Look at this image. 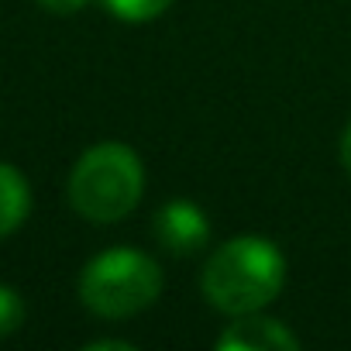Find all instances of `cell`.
<instances>
[{"label":"cell","instance_id":"1","mask_svg":"<svg viewBox=\"0 0 351 351\" xmlns=\"http://www.w3.org/2000/svg\"><path fill=\"white\" fill-rule=\"evenodd\" d=\"M286 282L282 252L262 234H238L224 241L204 265L200 289L207 303L228 317L258 313Z\"/></svg>","mask_w":351,"mask_h":351},{"label":"cell","instance_id":"2","mask_svg":"<svg viewBox=\"0 0 351 351\" xmlns=\"http://www.w3.org/2000/svg\"><path fill=\"white\" fill-rule=\"evenodd\" d=\"M66 190L80 217L93 224H117L145 193V165L134 148L121 141H100L76 158Z\"/></svg>","mask_w":351,"mask_h":351},{"label":"cell","instance_id":"3","mask_svg":"<svg viewBox=\"0 0 351 351\" xmlns=\"http://www.w3.org/2000/svg\"><path fill=\"white\" fill-rule=\"evenodd\" d=\"M162 269L138 248H107L86 262L80 276V300L104 320H124L148 310L162 293Z\"/></svg>","mask_w":351,"mask_h":351},{"label":"cell","instance_id":"4","mask_svg":"<svg viewBox=\"0 0 351 351\" xmlns=\"http://www.w3.org/2000/svg\"><path fill=\"white\" fill-rule=\"evenodd\" d=\"M152 231L172 255H197L210 241V221L193 200H169L165 207H158Z\"/></svg>","mask_w":351,"mask_h":351},{"label":"cell","instance_id":"5","mask_svg":"<svg viewBox=\"0 0 351 351\" xmlns=\"http://www.w3.org/2000/svg\"><path fill=\"white\" fill-rule=\"evenodd\" d=\"M217 348H224V351H293V348H300V337L276 317L241 313L217 337Z\"/></svg>","mask_w":351,"mask_h":351},{"label":"cell","instance_id":"6","mask_svg":"<svg viewBox=\"0 0 351 351\" xmlns=\"http://www.w3.org/2000/svg\"><path fill=\"white\" fill-rule=\"evenodd\" d=\"M32 210V186L8 162H0V238L14 234Z\"/></svg>","mask_w":351,"mask_h":351},{"label":"cell","instance_id":"7","mask_svg":"<svg viewBox=\"0 0 351 351\" xmlns=\"http://www.w3.org/2000/svg\"><path fill=\"white\" fill-rule=\"evenodd\" d=\"M172 4V0H104V8L128 21V25H145V21H155L165 8Z\"/></svg>","mask_w":351,"mask_h":351},{"label":"cell","instance_id":"8","mask_svg":"<svg viewBox=\"0 0 351 351\" xmlns=\"http://www.w3.org/2000/svg\"><path fill=\"white\" fill-rule=\"evenodd\" d=\"M25 324V303L11 286H0V337L14 334Z\"/></svg>","mask_w":351,"mask_h":351},{"label":"cell","instance_id":"9","mask_svg":"<svg viewBox=\"0 0 351 351\" xmlns=\"http://www.w3.org/2000/svg\"><path fill=\"white\" fill-rule=\"evenodd\" d=\"M35 4H42V8L52 11V14H73V11L86 8L90 0H35Z\"/></svg>","mask_w":351,"mask_h":351},{"label":"cell","instance_id":"10","mask_svg":"<svg viewBox=\"0 0 351 351\" xmlns=\"http://www.w3.org/2000/svg\"><path fill=\"white\" fill-rule=\"evenodd\" d=\"M86 348H90V351H131L134 344H128V341H114V337H110V341H90Z\"/></svg>","mask_w":351,"mask_h":351},{"label":"cell","instance_id":"11","mask_svg":"<svg viewBox=\"0 0 351 351\" xmlns=\"http://www.w3.org/2000/svg\"><path fill=\"white\" fill-rule=\"evenodd\" d=\"M341 165H344L348 176H351V124L344 128V138H341Z\"/></svg>","mask_w":351,"mask_h":351}]
</instances>
